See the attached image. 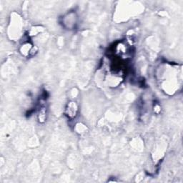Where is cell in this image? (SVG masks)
<instances>
[{
    "instance_id": "6da1fadb",
    "label": "cell",
    "mask_w": 183,
    "mask_h": 183,
    "mask_svg": "<svg viewBox=\"0 0 183 183\" xmlns=\"http://www.w3.org/2000/svg\"><path fill=\"white\" fill-rule=\"evenodd\" d=\"M77 111V107L75 102H70L68 104V107L67 108V114L69 117H73L76 116Z\"/></svg>"
},
{
    "instance_id": "7a4b0ae2",
    "label": "cell",
    "mask_w": 183,
    "mask_h": 183,
    "mask_svg": "<svg viewBox=\"0 0 183 183\" xmlns=\"http://www.w3.org/2000/svg\"><path fill=\"white\" fill-rule=\"evenodd\" d=\"M39 120L40 122H44L45 120V118H46V110H45V108H42L40 109V113H39Z\"/></svg>"
}]
</instances>
